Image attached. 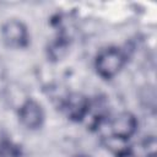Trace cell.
<instances>
[{
  "instance_id": "cell-5",
  "label": "cell",
  "mask_w": 157,
  "mask_h": 157,
  "mask_svg": "<svg viewBox=\"0 0 157 157\" xmlns=\"http://www.w3.org/2000/svg\"><path fill=\"white\" fill-rule=\"evenodd\" d=\"M64 109L70 119L80 121L90 110V101L81 93H71L64 103Z\"/></svg>"
},
{
  "instance_id": "cell-4",
  "label": "cell",
  "mask_w": 157,
  "mask_h": 157,
  "mask_svg": "<svg viewBox=\"0 0 157 157\" xmlns=\"http://www.w3.org/2000/svg\"><path fill=\"white\" fill-rule=\"evenodd\" d=\"M136 128H137V120L129 112H123L118 114L110 123L112 134L121 140H126L131 137L135 134Z\"/></svg>"
},
{
  "instance_id": "cell-1",
  "label": "cell",
  "mask_w": 157,
  "mask_h": 157,
  "mask_svg": "<svg viewBox=\"0 0 157 157\" xmlns=\"http://www.w3.org/2000/svg\"><path fill=\"white\" fill-rule=\"evenodd\" d=\"M125 56L118 48L103 49L96 58V69L103 78L114 77L124 66Z\"/></svg>"
},
{
  "instance_id": "cell-2",
  "label": "cell",
  "mask_w": 157,
  "mask_h": 157,
  "mask_svg": "<svg viewBox=\"0 0 157 157\" xmlns=\"http://www.w3.org/2000/svg\"><path fill=\"white\" fill-rule=\"evenodd\" d=\"M1 37L4 43L11 48H25L28 44V31L17 20H10L2 25Z\"/></svg>"
},
{
  "instance_id": "cell-6",
  "label": "cell",
  "mask_w": 157,
  "mask_h": 157,
  "mask_svg": "<svg viewBox=\"0 0 157 157\" xmlns=\"http://www.w3.org/2000/svg\"><path fill=\"white\" fill-rule=\"evenodd\" d=\"M118 157H135V155L132 153L131 150L125 148V150H120L118 153Z\"/></svg>"
},
{
  "instance_id": "cell-3",
  "label": "cell",
  "mask_w": 157,
  "mask_h": 157,
  "mask_svg": "<svg viewBox=\"0 0 157 157\" xmlns=\"http://www.w3.org/2000/svg\"><path fill=\"white\" fill-rule=\"evenodd\" d=\"M18 118L23 126L34 130L42 126L44 121V112L38 102L33 99H28L20 107Z\"/></svg>"
}]
</instances>
